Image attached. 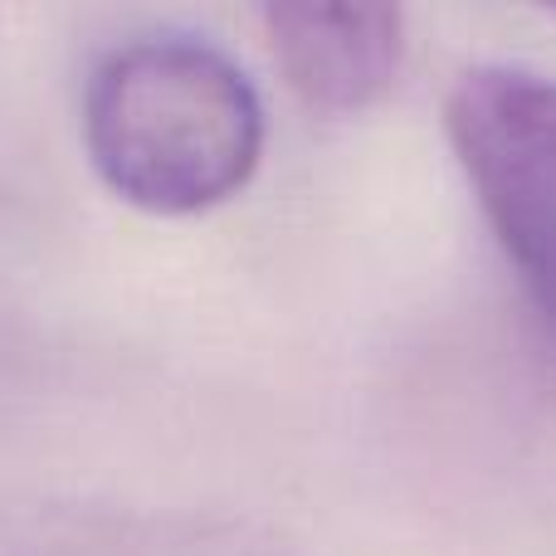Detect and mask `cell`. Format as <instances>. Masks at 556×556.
<instances>
[{
	"label": "cell",
	"mask_w": 556,
	"mask_h": 556,
	"mask_svg": "<svg viewBox=\"0 0 556 556\" xmlns=\"http://www.w3.org/2000/svg\"><path fill=\"white\" fill-rule=\"evenodd\" d=\"M84 147L127 205L201 215L260 172L264 103L225 49L195 35H142L88 74Z\"/></svg>",
	"instance_id": "6da1fadb"
},
{
	"label": "cell",
	"mask_w": 556,
	"mask_h": 556,
	"mask_svg": "<svg viewBox=\"0 0 556 556\" xmlns=\"http://www.w3.org/2000/svg\"><path fill=\"white\" fill-rule=\"evenodd\" d=\"M444 132L556 346V78L522 64L469 68L444 98Z\"/></svg>",
	"instance_id": "7a4b0ae2"
},
{
	"label": "cell",
	"mask_w": 556,
	"mask_h": 556,
	"mask_svg": "<svg viewBox=\"0 0 556 556\" xmlns=\"http://www.w3.org/2000/svg\"><path fill=\"white\" fill-rule=\"evenodd\" d=\"M264 39L313 113H362L395 84L405 15L391 5H269Z\"/></svg>",
	"instance_id": "3957f363"
}]
</instances>
